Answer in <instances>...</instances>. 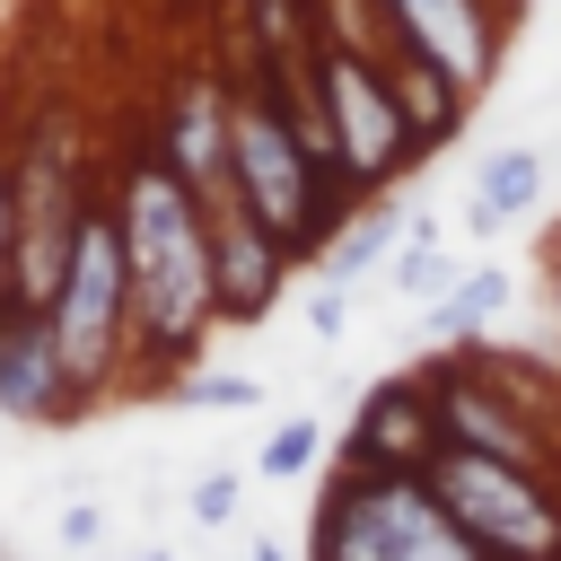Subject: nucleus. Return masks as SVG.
I'll return each mask as SVG.
<instances>
[{
  "instance_id": "f257e3e1",
  "label": "nucleus",
  "mask_w": 561,
  "mask_h": 561,
  "mask_svg": "<svg viewBox=\"0 0 561 561\" xmlns=\"http://www.w3.org/2000/svg\"><path fill=\"white\" fill-rule=\"evenodd\" d=\"M105 202H114V237H123V272H131V394H167L184 368L210 359V333H219L210 210L149 140H131L114 158Z\"/></svg>"
},
{
  "instance_id": "f03ea898",
  "label": "nucleus",
  "mask_w": 561,
  "mask_h": 561,
  "mask_svg": "<svg viewBox=\"0 0 561 561\" xmlns=\"http://www.w3.org/2000/svg\"><path fill=\"white\" fill-rule=\"evenodd\" d=\"M228 88H237V114H228V193L245 202V219H263L289 254H298V272L307 263H324V237L351 219V202L324 184V167L298 149V131H289V114L272 105V88L254 79V70H228Z\"/></svg>"
},
{
  "instance_id": "7ed1b4c3",
  "label": "nucleus",
  "mask_w": 561,
  "mask_h": 561,
  "mask_svg": "<svg viewBox=\"0 0 561 561\" xmlns=\"http://www.w3.org/2000/svg\"><path fill=\"white\" fill-rule=\"evenodd\" d=\"M44 324H53V351L70 368V386L105 412L131 394V272H123V237H114V202L96 193L79 237H70V263L44 298Z\"/></svg>"
},
{
  "instance_id": "20e7f679",
  "label": "nucleus",
  "mask_w": 561,
  "mask_h": 561,
  "mask_svg": "<svg viewBox=\"0 0 561 561\" xmlns=\"http://www.w3.org/2000/svg\"><path fill=\"white\" fill-rule=\"evenodd\" d=\"M307 561H482L465 526L438 508L421 473H342L324 465L316 517H307Z\"/></svg>"
},
{
  "instance_id": "39448f33",
  "label": "nucleus",
  "mask_w": 561,
  "mask_h": 561,
  "mask_svg": "<svg viewBox=\"0 0 561 561\" xmlns=\"http://www.w3.org/2000/svg\"><path fill=\"white\" fill-rule=\"evenodd\" d=\"M96 193L105 184L79 158V123L61 131V114H53V123H35L9 149V272L0 280H9L18 307H44L53 298V280L70 263V237H79V219H88Z\"/></svg>"
},
{
  "instance_id": "423d86ee",
  "label": "nucleus",
  "mask_w": 561,
  "mask_h": 561,
  "mask_svg": "<svg viewBox=\"0 0 561 561\" xmlns=\"http://www.w3.org/2000/svg\"><path fill=\"white\" fill-rule=\"evenodd\" d=\"M482 561H561V473H526L473 447H438L421 473Z\"/></svg>"
},
{
  "instance_id": "0eeeda50",
  "label": "nucleus",
  "mask_w": 561,
  "mask_h": 561,
  "mask_svg": "<svg viewBox=\"0 0 561 561\" xmlns=\"http://www.w3.org/2000/svg\"><path fill=\"white\" fill-rule=\"evenodd\" d=\"M316 96H324V131H333V158H342V184L351 202H386L403 175H421V140L394 105V79L359 53H333L316 44Z\"/></svg>"
},
{
  "instance_id": "6e6552de",
  "label": "nucleus",
  "mask_w": 561,
  "mask_h": 561,
  "mask_svg": "<svg viewBox=\"0 0 561 561\" xmlns=\"http://www.w3.org/2000/svg\"><path fill=\"white\" fill-rule=\"evenodd\" d=\"M438 447H447V438H438V412H430L421 368H394V377H377V386L351 403V430L333 438L324 465H342V473H430Z\"/></svg>"
},
{
  "instance_id": "1a4fd4ad",
  "label": "nucleus",
  "mask_w": 561,
  "mask_h": 561,
  "mask_svg": "<svg viewBox=\"0 0 561 561\" xmlns=\"http://www.w3.org/2000/svg\"><path fill=\"white\" fill-rule=\"evenodd\" d=\"M289 280H298V254H289L263 219H245L237 193L210 202V307H219V333L263 324V316L289 298Z\"/></svg>"
},
{
  "instance_id": "9d476101",
  "label": "nucleus",
  "mask_w": 561,
  "mask_h": 561,
  "mask_svg": "<svg viewBox=\"0 0 561 561\" xmlns=\"http://www.w3.org/2000/svg\"><path fill=\"white\" fill-rule=\"evenodd\" d=\"M0 421L9 430H79L96 421V403L70 386L61 351H53V324L44 307H0Z\"/></svg>"
},
{
  "instance_id": "9b49d317",
  "label": "nucleus",
  "mask_w": 561,
  "mask_h": 561,
  "mask_svg": "<svg viewBox=\"0 0 561 561\" xmlns=\"http://www.w3.org/2000/svg\"><path fill=\"white\" fill-rule=\"evenodd\" d=\"M394 35L412 61H438L465 96H482L500 79V44H508V9L500 0H386Z\"/></svg>"
},
{
  "instance_id": "f8f14e48",
  "label": "nucleus",
  "mask_w": 561,
  "mask_h": 561,
  "mask_svg": "<svg viewBox=\"0 0 561 561\" xmlns=\"http://www.w3.org/2000/svg\"><path fill=\"white\" fill-rule=\"evenodd\" d=\"M228 114H237L228 70H184V79L167 88L158 131H149V149H158V158L202 193V210H210V202H228Z\"/></svg>"
},
{
  "instance_id": "ddd939ff",
  "label": "nucleus",
  "mask_w": 561,
  "mask_h": 561,
  "mask_svg": "<svg viewBox=\"0 0 561 561\" xmlns=\"http://www.w3.org/2000/svg\"><path fill=\"white\" fill-rule=\"evenodd\" d=\"M543 158L526 149V140H500V149H482V167H473V202H465V228L473 237H500L508 219H526L535 202H543Z\"/></svg>"
},
{
  "instance_id": "4468645a",
  "label": "nucleus",
  "mask_w": 561,
  "mask_h": 561,
  "mask_svg": "<svg viewBox=\"0 0 561 561\" xmlns=\"http://www.w3.org/2000/svg\"><path fill=\"white\" fill-rule=\"evenodd\" d=\"M386 79H394V105H403V123H412L421 158H438L447 140H465V114H473V96H465V88H456L438 61H412V53H403Z\"/></svg>"
},
{
  "instance_id": "2eb2a0df",
  "label": "nucleus",
  "mask_w": 561,
  "mask_h": 561,
  "mask_svg": "<svg viewBox=\"0 0 561 561\" xmlns=\"http://www.w3.org/2000/svg\"><path fill=\"white\" fill-rule=\"evenodd\" d=\"M508 298H517V280H508L500 263H465V272L447 280V298L421 307V333H430V342H482Z\"/></svg>"
},
{
  "instance_id": "dca6fc26",
  "label": "nucleus",
  "mask_w": 561,
  "mask_h": 561,
  "mask_svg": "<svg viewBox=\"0 0 561 561\" xmlns=\"http://www.w3.org/2000/svg\"><path fill=\"white\" fill-rule=\"evenodd\" d=\"M394 245H403V210H394V193H386V202H359V210L324 237V280H342V289H351V280H359V272H377Z\"/></svg>"
},
{
  "instance_id": "f3484780",
  "label": "nucleus",
  "mask_w": 561,
  "mask_h": 561,
  "mask_svg": "<svg viewBox=\"0 0 561 561\" xmlns=\"http://www.w3.org/2000/svg\"><path fill=\"white\" fill-rule=\"evenodd\" d=\"M307 9H316V44L359 53V61H377V70H394V61H403V35H394L386 0H307Z\"/></svg>"
},
{
  "instance_id": "a211bd4d",
  "label": "nucleus",
  "mask_w": 561,
  "mask_h": 561,
  "mask_svg": "<svg viewBox=\"0 0 561 561\" xmlns=\"http://www.w3.org/2000/svg\"><path fill=\"white\" fill-rule=\"evenodd\" d=\"M386 272H394V298H412V307H430V298H447V280H456V254H447V228H438V219H403V245L386 254Z\"/></svg>"
},
{
  "instance_id": "6ab92c4d",
  "label": "nucleus",
  "mask_w": 561,
  "mask_h": 561,
  "mask_svg": "<svg viewBox=\"0 0 561 561\" xmlns=\"http://www.w3.org/2000/svg\"><path fill=\"white\" fill-rule=\"evenodd\" d=\"M324 456H333L324 421L289 412V421H272V430H263V447H254V473H263V482H298V473H316Z\"/></svg>"
},
{
  "instance_id": "aec40b11",
  "label": "nucleus",
  "mask_w": 561,
  "mask_h": 561,
  "mask_svg": "<svg viewBox=\"0 0 561 561\" xmlns=\"http://www.w3.org/2000/svg\"><path fill=\"white\" fill-rule=\"evenodd\" d=\"M167 403H184V412H254L263 403V377H245V368H184L175 386H167Z\"/></svg>"
},
{
  "instance_id": "412c9836",
  "label": "nucleus",
  "mask_w": 561,
  "mask_h": 561,
  "mask_svg": "<svg viewBox=\"0 0 561 561\" xmlns=\"http://www.w3.org/2000/svg\"><path fill=\"white\" fill-rule=\"evenodd\" d=\"M237 508H245V473H237V465L193 473V491H184V517H193V526H237Z\"/></svg>"
},
{
  "instance_id": "4be33fe9",
  "label": "nucleus",
  "mask_w": 561,
  "mask_h": 561,
  "mask_svg": "<svg viewBox=\"0 0 561 561\" xmlns=\"http://www.w3.org/2000/svg\"><path fill=\"white\" fill-rule=\"evenodd\" d=\"M307 324H316V342H342L351 333V289L342 280H316L307 289Z\"/></svg>"
},
{
  "instance_id": "5701e85b",
  "label": "nucleus",
  "mask_w": 561,
  "mask_h": 561,
  "mask_svg": "<svg viewBox=\"0 0 561 561\" xmlns=\"http://www.w3.org/2000/svg\"><path fill=\"white\" fill-rule=\"evenodd\" d=\"M61 543H70V552H96V543H105V508H96V500H70V508H61Z\"/></svg>"
},
{
  "instance_id": "b1692460",
  "label": "nucleus",
  "mask_w": 561,
  "mask_h": 561,
  "mask_svg": "<svg viewBox=\"0 0 561 561\" xmlns=\"http://www.w3.org/2000/svg\"><path fill=\"white\" fill-rule=\"evenodd\" d=\"M543 298H552V316H561V228L543 237Z\"/></svg>"
},
{
  "instance_id": "393cba45",
  "label": "nucleus",
  "mask_w": 561,
  "mask_h": 561,
  "mask_svg": "<svg viewBox=\"0 0 561 561\" xmlns=\"http://www.w3.org/2000/svg\"><path fill=\"white\" fill-rule=\"evenodd\" d=\"M0 272H9V158H0Z\"/></svg>"
},
{
  "instance_id": "a878e982",
  "label": "nucleus",
  "mask_w": 561,
  "mask_h": 561,
  "mask_svg": "<svg viewBox=\"0 0 561 561\" xmlns=\"http://www.w3.org/2000/svg\"><path fill=\"white\" fill-rule=\"evenodd\" d=\"M114 561H175L167 543H131V552H114Z\"/></svg>"
},
{
  "instance_id": "bb28decb",
  "label": "nucleus",
  "mask_w": 561,
  "mask_h": 561,
  "mask_svg": "<svg viewBox=\"0 0 561 561\" xmlns=\"http://www.w3.org/2000/svg\"><path fill=\"white\" fill-rule=\"evenodd\" d=\"M0 307H9V280H0Z\"/></svg>"
}]
</instances>
